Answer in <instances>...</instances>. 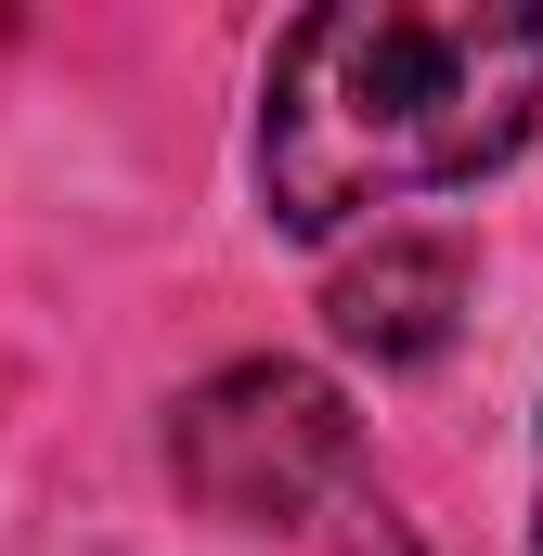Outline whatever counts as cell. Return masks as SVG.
<instances>
[{"mask_svg": "<svg viewBox=\"0 0 543 556\" xmlns=\"http://www.w3.org/2000/svg\"><path fill=\"white\" fill-rule=\"evenodd\" d=\"M531 544H543V492H531Z\"/></svg>", "mask_w": 543, "mask_h": 556, "instance_id": "obj_4", "label": "cell"}, {"mask_svg": "<svg viewBox=\"0 0 543 556\" xmlns=\"http://www.w3.org/2000/svg\"><path fill=\"white\" fill-rule=\"evenodd\" d=\"M168 479L220 531H272L298 556H414L363 415L311 363H220V376H194L168 402Z\"/></svg>", "mask_w": 543, "mask_h": 556, "instance_id": "obj_2", "label": "cell"}, {"mask_svg": "<svg viewBox=\"0 0 543 556\" xmlns=\"http://www.w3.org/2000/svg\"><path fill=\"white\" fill-rule=\"evenodd\" d=\"M453 324H466V247L453 233H376V260H350V273L324 285V337L363 350L376 376L440 363Z\"/></svg>", "mask_w": 543, "mask_h": 556, "instance_id": "obj_3", "label": "cell"}, {"mask_svg": "<svg viewBox=\"0 0 543 556\" xmlns=\"http://www.w3.org/2000/svg\"><path fill=\"white\" fill-rule=\"evenodd\" d=\"M531 130H543L531 0H324L272 39L260 207L272 233L337 247L376 207L492 181Z\"/></svg>", "mask_w": 543, "mask_h": 556, "instance_id": "obj_1", "label": "cell"}]
</instances>
